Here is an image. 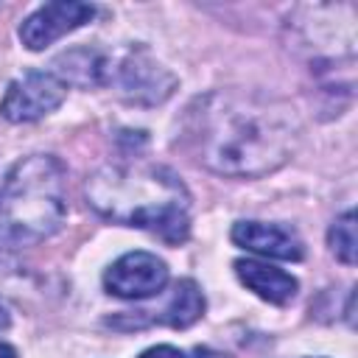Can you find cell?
Returning <instances> with one entry per match:
<instances>
[{"label": "cell", "instance_id": "2", "mask_svg": "<svg viewBox=\"0 0 358 358\" xmlns=\"http://www.w3.org/2000/svg\"><path fill=\"white\" fill-rule=\"evenodd\" d=\"M90 204L109 221L140 227L176 246L190 235L187 190L162 165H103L87 179Z\"/></svg>", "mask_w": 358, "mask_h": 358}, {"label": "cell", "instance_id": "8", "mask_svg": "<svg viewBox=\"0 0 358 358\" xmlns=\"http://www.w3.org/2000/svg\"><path fill=\"white\" fill-rule=\"evenodd\" d=\"M232 241L241 249L257 252L263 257L277 260H302L305 246L299 235L280 224H263V221H238L232 227Z\"/></svg>", "mask_w": 358, "mask_h": 358}, {"label": "cell", "instance_id": "7", "mask_svg": "<svg viewBox=\"0 0 358 358\" xmlns=\"http://www.w3.org/2000/svg\"><path fill=\"white\" fill-rule=\"evenodd\" d=\"M95 17V6L90 3H76V0H56L39 6L25 22L20 25V39L28 50H45L64 34L81 28Z\"/></svg>", "mask_w": 358, "mask_h": 358}, {"label": "cell", "instance_id": "1", "mask_svg": "<svg viewBox=\"0 0 358 358\" xmlns=\"http://www.w3.org/2000/svg\"><path fill=\"white\" fill-rule=\"evenodd\" d=\"M296 143V112L280 98L246 90L196 98L179 129V145L221 176H266L294 157Z\"/></svg>", "mask_w": 358, "mask_h": 358}, {"label": "cell", "instance_id": "12", "mask_svg": "<svg viewBox=\"0 0 358 358\" xmlns=\"http://www.w3.org/2000/svg\"><path fill=\"white\" fill-rule=\"evenodd\" d=\"M327 243H330V252L344 263V266H355V255H358V235H355V213L347 210L341 213L330 232H327Z\"/></svg>", "mask_w": 358, "mask_h": 358}, {"label": "cell", "instance_id": "10", "mask_svg": "<svg viewBox=\"0 0 358 358\" xmlns=\"http://www.w3.org/2000/svg\"><path fill=\"white\" fill-rule=\"evenodd\" d=\"M53 76L67 87H98L109 81V62L95 48H73L53 62Z\"/></svg>", "mask_w": 358, "mask_h": 358}, {"label": "cell", "instance_id": "14", "mask_svg": "<svg viewBox=\"0 0 358 358\" xmlns=\"http://www.w3.org/2000/svg\"><path fill=\"white\" fill-rule=\"evenodd\" d=\"M0 358H17L14 347H8V344H3V341H0Z\"/></svg>", "mask_w": 358, "mask_h": 358}, {"label": "cell", "instance_id": "11", "mask_svg": "<svg viewBox=\"0 0 358 358\" xmlns=\"http://www.w3.org/2000/svg\"><path fill=\"white\" fill-rule=\"evenodd\" d=\"M201 313H204V296L199 285L193 280H179L173 285L171 302L157 313V322L179 330V327H190L193 322H199Z\"/></svg>", "mask_w": 358, "mask_h": 358}, {"label": "cell", "instance_id": "4", "mask_svg": "<svg viewBox=\"0 0 358 358\" xmlns=\"http://www.w3.org/2000/svg\"><path fill=\"white\" fill-rule=\"evenodd\" d=\"M67 87L53 76V73H28L17 81L8 84L3 101H0V115L11 123H31L53 112L64 101Z\"/></svg>", "mask_w": 358, "mask_h": 358}, {"label": "cell", "instance_id": "3", "mask_svg": "<svg viewBox=\"0 0 358 358\" xmlns=\"http://www.w3.org/2000/svg\"><path fill=\"white\" fill-rule=\"evenodd\" d=\"M67 215L64 165L50 154L20 159L0 187V246L25 249L50 238Z\"/></svg>", "mask_w": 358, "mask_h": 358}, {"label": "cell", "instance_id": "9", "mask_svg": "<svg viewBox=\"0 0 358 358\" xmlns=\"http://www.w3.org/2000/svg\"><path fill=\"white\" fill-rule=\"evenodd\" d=\"M235 274L249 291H255L260 299H266L271 305H288L299 288L288 271L268 266V263H260V260H249V257L235 260Z\"/></svg>", "mask_w": 358, "mask_h": 358}, {"label": "cell", "instance_id": "5", "mask_svg": "<svg viewBox=\"0 0 358 358\" xmlns=\"http://www.w3.org/2000/svg\"><path fill=\"white\" fill-rule=\"evenodd\" d=\"M165 282L168 266L151 252H129L117 257L103 274V288L120 299H148L159 294Z\"/></svg>", "mask_w": 358, "mask_h": 358}, {"label": "cell", "instance_id": "6", "mask_svg": "<svg viewBox=\"0 0 358 358\" xmlns=\"http://www.w3.org/2000/svg\"><path fill=\"white\" fill-rule=\"evenodd\" d=\"M176 87V76L162 67L148 50H134L117 67V90L129 103L157 106Z\"/></svg>", "mask_w": 358, "mask_h": 358}, {"label": "cell", "instance_id": "13", "mask_svg": "<svg viewBox=\"0 0 358 358\" xmlns=\"http://www.w3.org/2000/svg\"><path fill=\"white\" fill-rule=\"evenodd\" d=\"M140 358H187L182 350H176V347H171V344H157V347H151V350H145Z\"/></svg>", "mask_w": 358, "mask_h": 358}, {"label": "cell", "instance_id": "15", "mask_svg": "<svg viewBox=\"0 0 358 358\" xmlns=\"http://www.w3.org/2000/svg\"><path fill=\"white\" fill-rule=\"evenodd\" d=\"M6 324H8V310L0 305V327H6Z\"/></svg>", "mask_w": 358, "mask_h": 358}]
</instances>
